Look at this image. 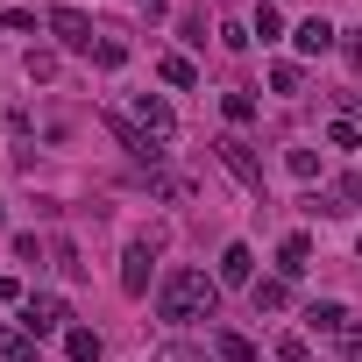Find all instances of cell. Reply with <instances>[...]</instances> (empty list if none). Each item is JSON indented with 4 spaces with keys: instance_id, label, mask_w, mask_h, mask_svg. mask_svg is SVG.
I'll return each instance as SVG.
<instances>
[{
    "instance_id": "1",
    "label": "cell",
    "mask_w": 362,
    "mask_h": 362,
    "mask_svg": "<svg viewBox=\"0 0 362 362\" xmlns=\"http://www.w3.org/2000/svg\"><path fill=\"white\" fill-rule=\"evenodd\" d=\"M214 305H221V277H206V270H170V277L156 284V320H163V327L214 320Z\"/></svg>"
},
{
    "instance_id": "2",
    "label": "cell",
    "mask_w": 362,
    "mask_h": 362,
    "mask_svg": "<svg viewBox=\"0 0 362 362\" xmlns=\"http://www.w3.org/2000/svg\"><path fill=\"white\" fill-rule=\"evenodd\" d=\"M64 320H71V305H64L57 291H29V298H22V334L43 341V334H57Z\"/></svg>"
},
{
    "instance_id": "3",
    "label": "cell",
    "mask_w": 362,
    "mask_h": 362,
    "mask_svg": "<svg viewBox=\"0 0 362 362\" xmlns=\"http://www.w3.org/2000/svg\"><path fill=\"white\" fill-rule=\"evenodd\" d=\"M214 156H221V163H228V170L242 177V185H249L256 199H263V163H256V149H249L242 135H221V142H214Z\"/></svg>"
},
{
    "instance_id": "4",
    "label": "cell",
    "mask_w": 362,
    "mask_h": 362,
    "mask_svg": "<svg viewBox=\"0 0 362 362\" xmlns=\"http://www.w3.org/2000/svg\"><path fill=\"white\" fill-rule=\"evenodd\" d=\"M43 29H50L64 50H86V57H93V43H100V29H93L78 8H50V22H43Z\"/></svg>"
},
{
    "instance_id": "5",
    "label": "cell",
    "mask_w": 362,
    "mask_h": 362,
    "mask_svg": "<svg viewBox=\"0 0 362 362\" xmlns=\"http://www.w3.org/2000/svg\"><path fill=\"white\" fill-rule=\"evenodd\" d=\"M135 128H142L149 142H170V135H177V114H170V100H156V93H135Z\"/></svg>"
},
{
    "instance_id": "6",
    "label": "cell",
    "mask_w": 362,
    "mask_h": 362,
    "mask_svg": "<svg viewBox=\"0 0 362 362\" xmlns=\"http://www.w3.org/2000/svg\"><path fill=\"white\" fill-rule=\"evenodd\" d=\"M149 263H156V242H128V256H121V291L128 298L149 291Z\"/></svg>"
},
{
    "instance_id": "7",
    "label": "cell",
    "mask_w": 362,
    "mask_h": 362,
    "mask_svg": "<svg viewBox=\"0 0 362 362\" xmlns=\"http://www.w3.org/2000/svg\"><path fill=\"white\" fill-rule=\"evenodd\" d=\"M305 334L341 341V334H348V305H341V298H313V305H305Z\"/></svg>"
},
{
    "instance_id": "8",
    "label": "cell",
    "mask_w": 362,
    "mask_h": 362,
    "mask_svg": "<svg viewBox=\"0 0 362 362\" xmlns=\"http://www.w3.org/2000/svg\"><path fill=\"white\" fill-rule=\"evenodd\" d=\"M291 43H298V57H327V50L341 43V29H334L327 15H313V22H298V29H291Z\"/></svg>"
},
{
    "instance_id": "9",
    "label": "cell",
    "mask_w": 362,
    "mask_h": 362,
    "mask_svg": "<svg viewBox=\"0 0 362 362\" xmlns=\"http://www.w3.org/2000/svg\"><path fill=\"white\" fill-rule=\"evenodd\" d=\"M305 270H313V242H305V235H284V242H277V277L291 284V277H305Z\"/></svg>"
},
{
    "instance_id": "10",
    "label": "cell",
    "mask_w": 362,
    "mask_h": 362,
    "mask_svg": "<svg viewBox=\"0 0 362 362\" xmlns=\"http://www.w3.org/2000/svg\"><path fill=\"white\" fill-rule=\"evenodd\" d=\"M221 284H256V249L249 242H228L221 249Z\"/></svg>"
},
{
    "instance_id": "11",
    "label": "cell",
    "mask_w": 362,
    "mask_h": 362,
    "mask_svg": "<svg viewBox=\"0 0 362 362\" xmlns=\"http://www.w3.org/2000/svg\"><path fill=\"white\" fill-rule=\"evenodd\" d=\"M156 78L177 86V93H192V86H199V64H192L185 50H163V57H156Z\"/></svg>"
},
{
    "instance_id": "12",
    "label": "cell",
    "mask_w": 362,
    "mask_h": 362,
    "mask_svg": "<svg viewBox=\"0 0 362 362\" xmlns=\"http://www.w3.org/2000/svg\"><path fill=\"white\" fill-rule=\"evenodd\" d=\"M0 362H43V341L22 334V327H8V334H0Z\"/></svg>"
},
{
    "instance_id": "13",
    "label": "cell",
    "mask_w": 362,
    "mask_h": 362,
    "mask_svg": "<svg viewBox=\"0 0 362 362\" xmlns=\"http://www.w3.org/2000/svg\"><path fill=\"white\" fill-rule=\"evenodd\" d=\"M249 298H256V313H284V305H291V284H284V277H256Z\"/></svg>"
},
{
    "instance_id": "14",
    "label": "cell",
    "mask_w": 362,
    "mask_h": 362,
    "mask_svg": "<svg viewBox=\"0 0 362 362\" xmlns=\"http://www.w3.org/2000/svg\"><path fill=\"white\" fill-rule=\"evenodd\" d=\"M64 355H71V362H100V355H107V341H100L93 327H64Z\"/></svg>"
},
{
    "instance_id": "15",
    "label": "cell",
    "mask_w": 362,
    "mask_h": 362,
    "mask_svg": "<svg viewBox=\"0 0 362 362\" xmlns=\"http://www.w3.org/2000/svg\"><path fill=\"white\" fill-rule=\"evenodd\" d=\"M214 355H221V362H256V341L235 334V327H221V334H214Z\"/></svg>"
},
{
    "instance_id": "16",
    "label": "cell",
    "mask_w": 362,
    "mask_h": 362,
    "mask_svg": "<svg viewBox=\"0 0 362 362\" xmlns=\"http://www.w3.org/2000/svg\"><path fill=\"white\" fill-rule=\"evenodd\" d=\"M93 64H100V71H121V64H128V36H100V43H93Z\"/></svg>"
},
{
    "instance_id": "17",
    "label": "cell",
    "mask_w": 362,
    "mask_h": 362,
    "mask_svg": "<svg viewBox=\"0 0 362 362\" xmlns=\"http://www.w3.org/2000/svg\"><path fill=\"white\" fill-rule=\"evenodd\" d=\"M270 93L298 100V93H305V71H298V64H270Z\"/></svg>"
},
{
    "instance_id": "18",
    "label": "cell",
    "mask_w": 362,
    "mask_h": 362,
    "mask_svg": "<svg viewBox=\"0 0 362 362\" xmlns=\"http://www.w3.org/2000/svg\"><path fill=\"white\" fill-rule=\"evenodd\" d=\"M149 362H206V355H199L192 341H156V348H149Z\"/></svg>"
},
{
    "instance_id": "19",
    "label": "cell",
    "mask_w": 362,
    "mask_h": 362,
    "mask_svg": "<svg viewBox=\"0 0 362 362\" xmlns=\"http://www.w3.org/2000/svg\"><path fill=\"white\" fill-rule=\"evenodd\" d=\"M221 114H228L235 128H249V121H256V100H249V93H221Z\"/></svg>"
},
{
    "instance_id": "20",
    "label": "cell",
    "mask_w": 362,
    "mask_h": 362,
    "mask_svg": "<svg viewBox=\"0 0 362 362\" xmlns=\"http://www.w3.org/2000/svg\"><path fill=\"white\" fill-rule=\"evenodd\" d=\"M29 78L50 86V78H57V50H29Z\"/></svg>"
},
{
    "instance_id": "21",
    "label": "cell",
    "mask_w": 362,
    "mask_h": 362,
    "mask_svg": "<svg viewBox=\"0 0 362 362\" xmlns=\"http://www.w3.org/2000/svg\"><path fill=\"white\" fill-rule=\"evenodd\" d=\"M256 36H263V43H270V36H284V15L270 8V0H263V8H256Z\"/></svg>"
},
{
    "instance_id": "22",
    "label": "cell",
    "mask_w": 362,
    "mask_h": 362,
    "mask_svg": "<svg viewBox=\"0 0 362 362\" xmlns=\"http://www.w3.org/2000/svg\"><path fill=\"white\" fill-rule=\"evenodd\" d=\"M284 163H291V177H320V156L313 149H284Z\"/></svg>"
},
{
    "instance_id": "23",
    "label": "cell",
    "mask_w": 362,
    "mask_h": 362,
    "mask_svg": "<svg viewBox=\"0 0 362 362\" xmlns=\"http://www.w3.org/2000/svg\"><path fill=\"white\" fill-rule=\"evenodd\" d=\"M334 348H341V362H362V320H348V334H341Z\"/></svg>"
},
{
    "instance_id": "24",
    "label": "cell",
    "mask_w": 362,
    "mask_h": 362,
    "mask_svg": "<svg viewBox=\"0 0 362 362\" xmlns=\"http://www.w3.org/2000/svg\"><path fill=\"white\" fill-rule=\"evenodd\" d=\"M334 199H341V214H355V206H362V177H341Z\"/></svg>"
},
{
    "instance_id": "25",
    "label": "cell",
    "mask_w": 362,
    "mask_h": 362,
    "mask_svg": "<svg viewBox=\"0 0 362 362\" xmlns=\"http://www.w3.org/2000/svg\"><path fill=\"white\" fill-rule=\"evenodd\" d=\"M327 142H334V149H355V142H362V128H355V121H334V128H327Z\"/></svg>"
},
{
    "instance_id": "26",
    "label": "cell",
    "mask_w": 362,
    "mask_h": 362,
    "mask_svg": "<svg viewBox=\"0 0 362 362\" xmlns=\"http://www.w3.org/2000/svg\"><path fill=\"white\" fill-rule=\"evenodd\" d=\"M277 355H284V362H313V348H305V334H284V341H277Z\"/></svg>"
},
{
    "instance_id": "27",
    "label": "cell",
    "mask_w": 362,
    "mask_h": 362,
    "mask_svg": "<svg viewBox=\"0 0 362 362\" xmlns=\"http://www.w3.org/2000/svg\"><path fill=\"white\" fill-rule=\"evenodd\" d=\"M341 50H348V64L362 71V29H355V36H341Z\"/></svg>"
},
{
    "instance_id": "28",
    "label": "cell",
    "mask_w": 362,
    "mask_h": 362,
    "mask_svg": "<svg viewBox=\"0 0 362 362\" xmlns=\"http://www.w3.org/2000/svg\"><path fill=\"white\" fill-rule=\"evenodd\" d=\"M0 305H22V284L15 277H0Z\"/></svg>"
},
{
    "instance_id": "29",
    "label": "cell",
    "mask_w": 362,
    "mask_h": 362,
    "mask_svg": "<svg viewBox=\"0 0 362 362\" xmlns=\"http://www.w3.org/2000/svg\"><path fill=\"white\" fill-rule=\"evenodd\" d=\"M135 8H142V15H149V22H156V15H163V0H135Z\"/></svg>"
},
{
    "instance_id": "30",
    "label": "cell",
    "mask_w": 362,
    "mask_h": 362,
    "mask_svg": "<svg viewBox=\"0 0 362 362\" xmlns=\"http://www.w3.org/2000/svg\"><path fill=\"white\" fill-rule=\"evenodd\" d=\"M0 235H8V206H0Z\"/></svg>"
},
{
    "instance_id": "31",
    "label": "cell",
    "mask_w": 362,
    "mask_h": 362,
    "mask_svg": "<svg viewBox=\"0 0 362 362\" xmlns=\"http://www.w3.org/2000/svg\"><path fill=\"white\" fill-rule=\"evenodd\" d=\"M355 249H362V242H355Z\"/></svg>"
}]
</instances>
